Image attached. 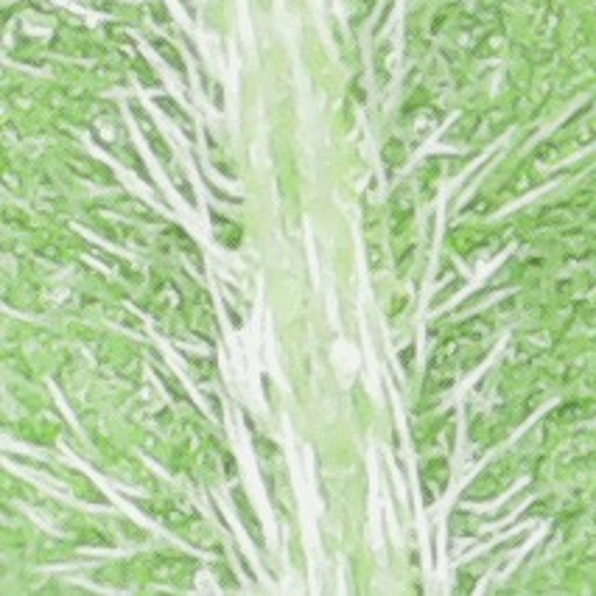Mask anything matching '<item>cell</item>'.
<instances>
[{
	"label": "cell",
	"mask_w": 596,
	"mask_h": 596,
	"mask_svg": "<svg viewBox=\"0 0 596 596\" xmlns=\"http://www.w3.org/2000/svg\"><path fill=\"white\" fill-rule=\"evenodd\" d=\"M155 48H157V51H160V53H163V56H166V59H168V62H171V64H174L177 70H182V62H179V59H177V53H174V51L168 48V42L157 40V42H155Z\"/></svg>",
	"instance_id": "7a4b0ae2"
},
{
	"label": "cell",
	"mask_w": 596,
	"mask_h": 596,
	"mask_svg": "<svg viewBox=\"0 0 596 596\" xmlns=\"http://www.w3.org/2000/svg\"><path fill=\"white\" fill-rule=\"evenodd\" d=\"M132 109H134V115H137V121H140V126H143V132H146L148 143H152V148H155V152H160V157H163V160H168V146H166V143H163V137L155 132L152 121H148V118L143 115V109H140L137 104H132Z\"/></svg>",
	"instance_id": "6da1fadb"
}]
</instances>
